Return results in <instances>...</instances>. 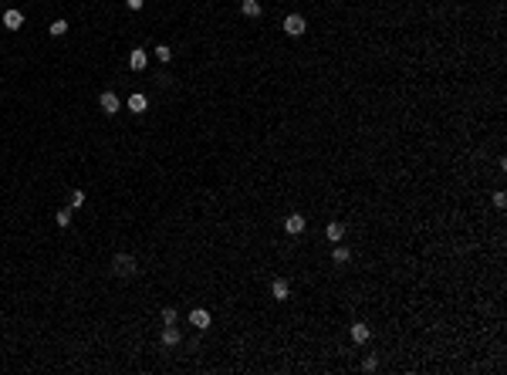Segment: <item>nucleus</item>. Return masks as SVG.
Here are the masks:
<instances>
[{"instance_id": "nucleus-21", "label": "nucleus", "mask_w": 507, "mask_h": 375, "mask_svg": "<svg viewBox=\"0 0 507 375\" xmlns=\"http://www.w3.org/2000/svg\"><path fill=\"white\" fill-rule=\"evenodd\" d=\"M142 4H146V0H125V7H129V11H142Z\"/></svg>"}, {"instance_id": "nucleus-20", "label": "nucleus", "mask_w": 507, "mask_h": 375, "mask_svg": "<svg viewBox=\"0 0 507 375\" xmlns=\"http://www.w3.org/2000/svg\"><path fill=\"white\" fill-rule=\"evenodd\" d=\"M362 368H365V372H375V368H379V358H375V355H369V358L362 362Z\"/></svg>"}, {"instance_id": "nucleus-4", "label": "nucleus", "mask_w": 507, "mask_h": 375, "mask_svg": "<svg viewBox=\"0 0 507 375\" xmlns=\"http://www.w3.org/2000/svg\"><path fill=\"white\" fill-rule=\"evenodd\" d=\"M146 108H149V98L142 95V91H132V95H129V112H132V115H142Z\"/></svg>"}, {"instance_id": "nucleus-11", "label": "nucleus", "mask_w": 507, "mask_h": 375, "mask_svg": "<svg viewBox=\"0 0 507 375\" xmlns=\"http://www.w3.org/2000/svg\"><path fill=\"white\" fill-rule=\"evenodd\" d=\"M369 335H372L369 325H362V321H359V325H352V341H355V345H365V341H369Z\"/></svg>"}, {"instance_id": "nucleus-10", "label": "nucleus", "mask_w": 507, "mask_h": 375, "mask_svg": "<svg viewBox=\"0 0 507 375\" xmlns=\"http://www.w3.org/2000/svg\"><path fill=\"white\" fill-rule=\"evenodd\" d=\"M284 230H288L291 237H298V233H301V230H304V216L291 213V216H288V220H284Z\"/></svg>"}, {"instance_id": "nucleus-9", "label": "nucleus", "mask_w": 507, "mask_h": 375, "mask_svg": "<svg viewBox=\"0 0 507 375\" xmlns=\"http://www.w3.org/2000/svg\"><path fill=\"white\" fill-rule=\"evenodd\" d=\"M21 24H24V14L21 11H7V14H4V27H7V31H21Z\"/></svg>"}, {"instance_id": "nucleus-17", "label": "nucleus", "mask_w": 507, "mask_h": 375, "mask_svg": "<svg viewBox=\"0 0 507 375\" xmlns=\"http://www.w3.org/2000/svg\"><path fill=\"white\" fill-rule=\"evenodd\" d=\"M54 223H58V227H68V223H71V210H58Z\"/></svg>"}, {"instance_id": "nucleus-13", "label": "nucleus", "mask_w": 507, "mask_h": 375, "mask_svg": "<svg viewBox=\"0 0 507 375\" xmlns=\"http://www.w3.org/2000/svg\"><path fill=\"white\" fill-rule=\"evenodd\" d=\"M325 237L331 240V243H338V240L345 237V227H342V223H328V227H325Z\"/></svg>"}, {"instance_id": "nucleus-1", "label": "nucleus", "mask_w": 507, "mask_h": 375, "mask_svg": "<svg viewBox=\"0 0 507 375\" xmlns=\"http://www.w3.org/2000/svg\"><path fill=\"white\" fill-rule=\"evenodd\" d=\"M112 271L119 274V277H135V274H139V261H135L132 254H115Z\"/></svg>"}, {"instance_id": "nucleus-15", "label": "nucleus", "mask_w": 507, "mask_h": 375, "mask_svg": "<svg viewBox=\"0 0 507 375\" xmlns=\"http://www.w3.org/2000/svg\"><path fill=\"white\" fill-rule=\"evenodd\" d=\"M331 261H335V264H349V261H352V250H349V247H335Z\"/></svg>"}, {"instance_id": "nucleus-8", "label": "nucleus", "mask_w": 507, "mask_h": 375, "mask_svg": "<svg viewBox=\"0 0 507 375\" xmlns=\"http://www.w3.org/2000/svg\"><path fill=\"white\" fill-rule=\"evenodd\" d=\"M180 341H183V335H180V328H176V325H162V345H166V348L180 345Z\"/></svg>"}, {"instance_id": "nucleus-18", "label": "nucleus", "mask_w": 507, "mask_h": 375, "mask_svg": "<svg viewBox=\"0 0 507 375\" xmlns=\"http://www.w3.org/2000/svg\"><path fill=\"white\" fill-rule=\"evenodd\" d=\"M78 206H85V190H75V193H71V210H78Z\"/></svg>"}, {"instance_id": "nucleus-22", "label": "nucleus", "mask_w": 507, "mask_h": 375, "mask_svg": "<svg viewBox=\"0 0 507 375\" xmlns=\"http://www.w3.org/2000/svg\"><path fill=\"white\" fill-rule=\"evenodd\" d=\"M494 203H497V210H504V206H507V196H504V193H497V196H494Z\"/></svg>"}, {"instance_id": "nucleus-7", "label": "nucleus", "mask_w": 507, "mask_h": 375, "mask_svg": "<svg viewBox=\"0 0 507 375\" xmlns=\"http://www.w3.org/2000/svg\"><path fill=\"white\" fill-rule=\"evenodd\" d=\"M190 325L196 331H203V328H210V311H203V307H196V311H190Z\"/></svg>"}, {"instance_id": "nucleus-14", "label": "nucleus", "mask_w": 507, "mask_h": 375, "mask_svg": "<svg viewBox=\"0 0 507 375\" xmlns=\"http://www.w3.org/2000/svg\"><path fill=\"white\" fill-rule=\"evenodd\" d=\"M47 34H51V37H65V34H68V21H61V17H58V21L47 27Z\"/></svg>"}, {"instance_id": "nucleus-19", "label": "nucleus", "mask_w": 507, "mask_h": 375, "mask_svg": "<svg viewBox=\"0 0 507 375\" xmlns=\"http://www.w3.org/2000/svg\"><path fill=\"white\" fill-rule=\"evenodd\" d=\"M162 325H176V307H162Z\"/></svg>"}, {"instance_id": "nucleus-6", "label": "nucleus", "mask_w": 507, "mask_h": 375, "mask_svg": "<svg viewBox=\"0 0 507 375\" xmlns=\"http://www.w3.org/2000/svg\"><path fill=\"white\" fill-rule=\"evenodd\" d=\"M146 65H149V54L142 51V47H135L132 54H129V68L132 71H146Z\"/></svg>"}, {"instance_id": "nucleus-2", "label": "nucleus", "mask_w": 507, "mask_h": 375, "mask_svg": "<svg viewBox=\"0 0 507 375\" xmlns=\"http://www.w3.org/2000/svg\"><path fill=\"white\" fill-rule=\"evenodd\" d=\"M304 31H308V24H304V17H301V14H288V17H284V34L301 37Z\"/></svg>"}, {"instance_id": "nucleus-3", "label": "nucleus", "mask_w": 507, "mask_h": 375, "mask_svg": "<svg viewBox=\"0 0 507 375\" xmlns=\"http://www.w3.org/2000/svg\"><path fill=\"white\" fill-rule=\"evenodd\" d=\"M98 105H101V112H108V115H115L122 105H119V95L115 91H101L98 95Z\"/></svg>"}, {"instance_id": "nucleus-5", "label": "nucleus", "mask_w": 507, "mask_h": 375, "mask_svg": "<svg viewBox=\"0 0 507 375\" xmlns=\"http://www.w3.org/2000/svg\"><path fill=\"white\" fill-rule=\"evenodd\" d=\"M288 294H291V284H288V281H281V277L270 281V297H274V301H288Z\"/></svg>"}, {"instance_id": "nucleus-16", "label": "nucleus", "mask_w": 507, "mask_h": 375, "mask_svg": "<svg viewBox=\"0 0 507 375\" xmlns=\"http://www.w3.org/2000/svg\"><path fill=\"white\" fill-rule=\"evenodd\" d=\"M152 54H156L159 61H162V65H169V61H173V51H169L166 44H156V51H152Z\"/></svg>"}, {"instance_id": "nucleus-12", "label": "nucleus", "mask_w": 507, "mask_h": 375, "mask_svg": "<svg viewBox=\"0 0 507 375\" xmlns=\"http://www.w3.org/2000/svg\"><path fill=\"white\" fill-rule=\"evenodd\" d=\"M244 17H260V0H240Z\"/></svg>"}]
</instances>
